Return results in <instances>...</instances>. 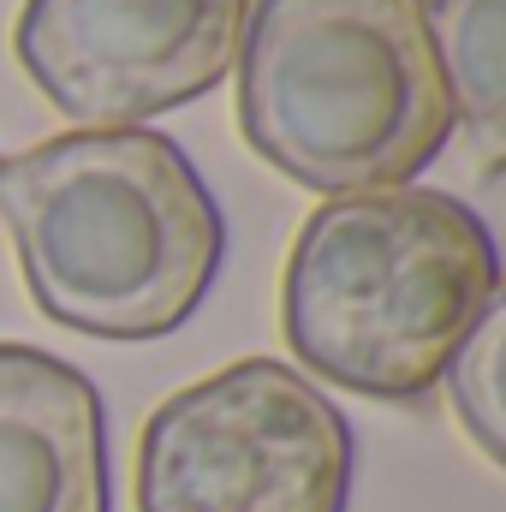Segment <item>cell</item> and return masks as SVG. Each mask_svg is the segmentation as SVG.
I'll return each mask as SVG.
<instances>
[{
    "label": "cell",
    "mask_w": 506,
    "mask_h": 512,
    "mask_svg": "<svg viewBox=\"0 0 506 512\" xmlns=\"http://www.w3.org/2000/svg\"><path fill=\"white\" fill-rule=\"evenodd\" d=\"M0 221L30 304L90 340L185 328L227 262L215 191L149 126L60 131L0 155Z\"/></svg>",
    "instance_id": "1"
},
{
    "label": "cell",
    "mask_w": 506,
    "mask_h": 512,
    "mask_svg": "<svg viewBox=\"0 0 506 512\" xmlns=\"http://www.w3.org/2000/svg\"><path fill=\"white\" fill-rule=\"evenodd\" d=\"M501 298V251L453 191L387 185L304 215L280 274L292 358L364 399H423Z\"/></svg>",
    "instance_id": "2"
},
{
    "label": "cell",
    "mask_w": 506,
    "mask_h": 512,
    "mask_svg": "<svg viewBox=\"0 0 506 512\" xmlns=\"http://www.w3.org/2000/svg\"><path fill=\"white\" fill-rule=\"evenodd\" d=\"M239 131L304 191L411 185L453 137L423 0H251Z\"/></svg>",
    "instance_id": "3"
},
{
    "label": "cell",
    "mask_w": 506,
    "mask_h": 512,
    "mask_svg": "<svg viewBox=\"0 0 506 512\" xmlns=\"http://www.w3.org/2000/svg\"><path fill=\"white\" fill-rule=\"evenodd\" d=\"M346 411L280 358H239L167 393L137 435V512H346Z\"/></svg>",
    "instance_id": "4"
},
{
    "label": "cell",
    "mask_w": 506,
    "mask_h": 512,
    "mask_svg": "<svg viewBox=\"0 0 506 512\" xmlns=\"http://www.w3.org/2000/svg\"><path fill=\"white\" fill-rule=\"evenodd\" d=\"M251 0H24L12 54L72 131L143 126L209 96Z\"/></svg>",
    "instance_id": "5"
},
{
    "label": "cell",
    "mask_w": 506,
    "mask_h": 512,
    "mask_svg": "<svg viewBox=\"0 0 506 512\" xmlns=\"http://www.w3.org/2000/svg\"><path fill=\"white\" fill-rule=\"evenodd\" d=\"M0 512H114L102 393L24 340H0Z\"/></svg>",
    "instance_id": "6"
},
{
    "label": "cell",
    "mask_w": 506,
    "mask_h": 512,
    "mask_svg": "<svg viewBox=\"0 0 506 512\" xmlns=\"http://www.w3.org/2000/svg\"><path fill=\"white\" fill-rule=\"evenodd\" d=\"M423 18L453 96V126L471 131L495 167L506 149V0H423Z\"/></svg>",
    "instance_id": "7"
},
{
    "label": "cell",
    "mask_w": 506,
    "mask_h": 512,
    "mask_svg": "<svg viewBox=\"0 0 506 512\" xmlns=\"http://www.w3.org/2000/svg\"><path fill=\"white\" fill-rule=\"evenodd\" d=\"M501 340H506V304L495 298L483 310V322L465 334V346L453 352V364L441 370L447 399L459 429L477 441V453L501 471L506 465V423H501Z\"/></svg>",
    "instance_id": "8"
}]
</instances>
